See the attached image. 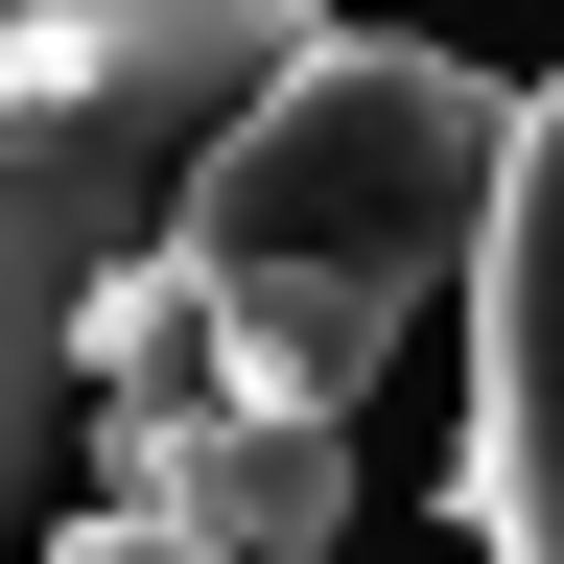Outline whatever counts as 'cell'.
<instances>
[{
  "instance_id": "1",
  "label": "cell",
  "mask_w": 564,
  "mask_h": 564,
  "mask_svg": "<svg viewBox=\"0 0 564 564\" xmlns=\"http://www.w3.org/2000/svg\"><path fill=\"white\" fill-rule=\"evenodd\" d=\"M518 118H541L518 70L400 47V24H306L282 47L259 95L165 165V259H188L212 352H236V400H329V423L377 400V352L447 306Z\"/></svg>"
},
{
  "instance_id": "2",
  "label": "cell",
  "mask_w": 564,
  "mask_h": 564,
  "mask_svg": "<svg viewBox=\"0 0 564 564\" xmlns=\"http://www.w3.org/2000/svg\"><path fill=\"white\" fill-rule=\"evenodd\" d=\"M282 47L306 0H0V518L70 447V282L165 212V165Z\"/></svg>"
},
{
  "instance_id": "3",
  "label": "cell",
  "mask_w": 564,
  "mask_h": 564,
  "mask_svg": "<svg viewBox=\"0 0 564 564\" xmlns=\"http://www.w3.org/2000/svg\"><path fill=\"white\" fill-rule=\"evenodd\" d=\"M541 188H564V95L518 118V165H494L447 306H470V447H447V518L470 564H564V423H541Z\"/></svg>"
},
{
  "instance_id": "4",
  "label": "cell",
  "mask_w": 564,
  "mask_h": 564,
  "mask_svg": "<svg viewBox=\"0 0 564 564\" xmlns=\"http://www.w3.org/2000/svg\"><path fill=\"white\" fill-rule=\"evenodd\" d=\"M95 470L141 518H188L212 564H329L352 541V423L329 400H188V423H118Z\"/></svg>"
},
{
  "instance_id": "5",
  "label": "cell",
  "mask_w": 564,
  "mask_h": 564,
  "mask_svg": "<svg viewBox=\"0 0 564 564\" xmlns=\"http://www.w3.org/2000/svg\"><path fill=\"white\" fill-rule=\"evenodd\" d=\"M47 564H212V541H188V518H141V494H95V518H70Z\"/></svg>"
}]
</instances>
